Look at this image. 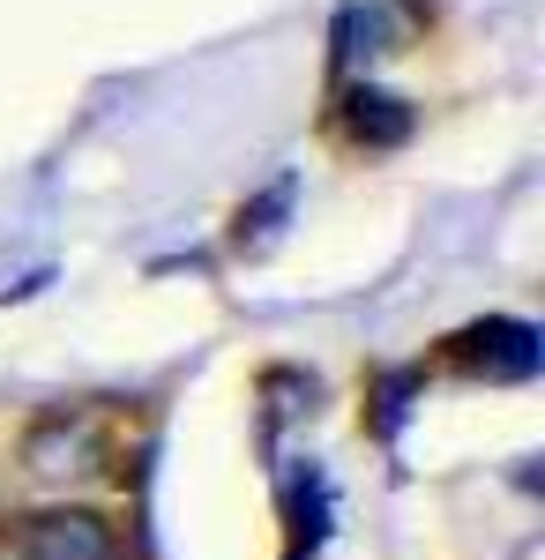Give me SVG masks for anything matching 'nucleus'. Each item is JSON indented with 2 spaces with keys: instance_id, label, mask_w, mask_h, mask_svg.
<instances>
[{
  "instance_id": "1",
  "label": "nucleus",
  "mask_w": 545,
  "mask_h": 560,
  "mask_svg": "<svg viewBox=\"0 0 545 560\" xmlns=\"http://www.w3.org/2000/svg\"><path fill=\"white\" fill-rule=\"evenodd\" d=\"M8 546H23L31 560H120V530L97 509H38L8 530Z\"/></svg>"
},
{
  "instance_id": "2",
  "label": "nucleus",
  "mask_w": 545,
  "mask_h": 560,
  "mask_svg": "<svg viewBox=\"0 0 545 560\" xmlns=\"http://www.w3.org/2000/svg\"><path fill=\"white\" fill-rule=\"evenodd\" d=\"M23 464L38 478H53V486L105 471V427L90 411H45L38 427L23 433Z\"/></svg>"
},
{
  "instance_id": "3",
  "label": "nucleus",
  "mask_w": 545,
  "mask_h": 560,
  "mask_svg": "<svg viewBox=\"0 0 545 560\" xmlns=\"http://www.w3.org/2000/svg\"><path fill=\"white\" fill-rule=\"evenodd\" d=\"M344 135L359 142V150H396L404 135H411V105L404 97H389V90H351L344 97Z\"/></svg>"
},
{
  "instance_id": "4",
  "label": "nucleus",
  "mask_w": 545,
  "mask_h": 560,
  "mask_svg": "<svg viewBox=\"0 0 545 560\" xmlns=\"http://www.w3.org/2000/svg\"><path fill=\"white\" fill-rule=\"evenodd\" d=\"M0 560H31V553H23V546H8V538H0Z\"/></svg>"
}]
</instances>
